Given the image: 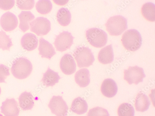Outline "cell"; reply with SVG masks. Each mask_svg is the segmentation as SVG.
Wrapping results in <instances>:
<instances>
[{"label": "cell", "instance_id": "cell-1", "mask_svg": "<svg viewBox=\"0 0 155 116\" xmlns=\"http://www.w3.org/2000/svg\"><path fill=\"white\" fill-rule=\"evenodd\" d=\"M33 69L32 64L26 58H17L13 63L11 71L17 79L22 80L27 78L31 73Z\"/></svg>", "mask_w": 155, "mask_h": 116}, {"label": "cell", "instance_id": "cell-2", "mask_svg": "<svg viewBox=\"0 0 155 116\" xmlns=\"http://www.w3.org/2000/svg\"><path fill=\"white\" fill-rule=\"evenodd\" d=\"M121 41L123 46L127 50L135 51L140 47L143 39L138 31L136 29H130L123 34Z\"/></svg>", "mask_w": 155, "mask_h": 116}, {"label": "cell", "instance_id": "cell-3", "mask_svg": "<svg viewBox=\"0 0 155 116\" xmlns=\"http://www.w3.org/2000/svg\"><path fill=\"white\" fill-rule=\"evenodd\" d=\"M107 30L112 36L121 34L127 29V19L121 15H117L110 18L105 24Z\"/></svg>", "mask_w": 155, "mask_h": 116}, {"label": "cell", "instance_id": "cell-4", "mask_svg": "<svg viewBox=\"0 0 155 116\" xmlns=\"http://www.w3.org/2000/svg\"><path fill=\"white\" fill-rule=\"evenodd\" d=\"M80 68L88 67L92 65L95 59L91 50L88 47H77L73 54Z\"/></svg>", "mask_w": 155, "mask_h": 116}, {"label": "cell", "instance_id": "cell-5", "mask_svg": "<svg viewBox=\"0 0 155 116\" xmlns=\"http://www.w3.org/2000/svg\"><path fill=\"white\" fill-rule=\"evenodd\" d=\"M86 36L89 43L96 47H103L107 42V34L104 31L98 28L88 29L86 32Z\"/></svg>", "mask_w": 155, "mask_h": 116}, {"label": "cell", "instance_id": "cell-6", "mask_svg": "<svg viewBox=\"0 0 155 116\" xmlns=\"http://www.w3.org/2000/svg\"><path fill=\"white\" fill-rule=\"evenodd\" d=\"M124 80L130 85H137L143 82L146 77L143 69L137 66L129 67L127 69L124 70Z\"/></svg>", "mask_w": 155, "mask_h": 116}, {"label": "cell", "instance_id": "cell-7", "mask_svg": "<svg viewBox=\"0 0 155 116\" xmlns=\"http://www.w3.org/2000/svg\"><path fill=\"white\" fill-rule=\"evenodd\" d=\"M48 107L51 113L56 116H67V115L68 107L61 96H53L50 100Z\"/></svg>", "mask_w": 155, "mask_h": 116}, {"label": "cell", "instance_id": "cell-8", "mask_svg": "<svg viewBox=\"0 0 155 116\" xmlns=\"http://www.w3.org/2000/svg\"><path fill=\"white\" fill-rule=\"evenodd\" d=\"M51 24L47 18L38 17L30 23L31 31L38 36L46 35L51 30Z\"/></svg>", "mask_w": 155, "mask_h": 116}, {"label": "cell", "instance_id": "cell-9", "mask_svg": "<svg viewBox=\"0 0 155 116\" xmlns=\"http://www.w3.org/2000/svg\"><path fill=\"white\" fill-rule=\"evenodd\" d=\"M74 37L68 31H63L57 36L54 43L57 50L63 52L70 49L73 44Z\"/></svg>", "mask_w": 155, "mask_h": 116}, {"label": "cell", "instance_id": "cell-10", "mask_svg": "<svg viewBox=\"0 0 155 116\" xmlns=\"http://www.w3.org/2000/svg\"><path fill=\"white\" fill-rule=\"evenodd\" d=\"M0 23L4 31L10 32L17 27L18 22L16 16L12 13L8 11L2 16L0 20Z\"/></svg>", "mask_w": 155, "mask_h": 116}, {"label": "cell", "instance_id": "cell-11", "mask_svg": "<svg viewBox=\"0 0 155 116\" xmlns=\"http://www.w3.org/2000/svg\"><path fill=\"white\" fill-rule=\"evenodd\" d=\"M1 112L5 116H18L20 110L17 102L14 98H7L2 103Z\"/></svg>", "mask_w": 155, "mask_h": 116}, {"label": "cell", "instance_id": "cell-12", "mask_svg": "<svg viewBox=\"0 0 155 116\" xmlns=\"http://www.w3.org/2000/svg\"><path fill=\"white\" fill-rule=\"evenodd\" d=\"M60 67L62 72L66 75H71L75 72L76 63L71 55L66 54L62 57L60 62Z\"/></svg>", "mask_w": 155, "mask_h": 116}, {"label": "cell", "instance_id": "cell-13", "mask_svg": "<svg viewBox=\"0 0 155 116\" xmlns=\"http://www.w3.org/2000/svg\"><path fill=\"white\" fill-rule=\"evenodd\" d=\"M101 91L102 94L105 97L112 98L117 94L118 87L115 81L112 79H108L103 82Z\"/></svg>", "mask_w": 155, "mask_h": 116}, {"label": "cell", "instance_id": "cell-14", "mask_svg": "<svg viewBox=\"0 0 155 116\" xmlns=\"http://www.w3.org/2000/svg\"><path fill=\"white\" fill-rule=\"evenodd\" d=\"M39 55L43 58H46L50 60L56 54L55 49L52 44L46 41L43 37L40 40V45L38 48Z\"/></svg>", "mask_w": 155, "mask_h": 116}, {"label": "cell", "instance_id": "cell-15", "mask_svg": "<svg viewBox=\"0 0 155 116\" xmlns=\"http://www.w3.org/2000/svg\"><path fill=\"white\" fill-rule=\"evenodd\" d=\"M38 40L34 34L28 33L24 34L21 40V44L23 49L28 51L35 49L37 47Z\"/></svg>", "mask_w": 155, "mask_h": 116}, {"label": "cell", "instance_id": "cell-16", "mask_svg": "<svg viewBox=\"0 0 155 116\" xmlns=\"http://www.w3.org/2000/svg\"><path fill=\"white\" fill-rule=\"evenodd\" d=\"M98 60L101 63L106 64L112 62L114 60V54L112 44L102 49L98 55Z\"/></svg>", "mask_w": 155, "mask_h": 116}, {"label": "cell", "instance_id": "cell-17", "mask_svg": "<svg viewBox=\"0 0 155 116\" xmlns=\"http://www.w3.org/2000/svg\"><path fill=\"white\" fill-rule=\"evenodd\" d=\"M20 20L19 28L23 32L30 29V24L35 18L34 15L29 11H22L18 16Z\"/></svg>", "mask_w": 155, "mask_h": 116}, {"label": "cell", "instance_id": "cell-18", "mask_svg": "<svg viewBox=\"0 0 155 116\" xmlns=\"http://www.w3.org/2000/svg\"><path fill=\"white\" fill-rule=\"evenodd\" d=\"M76 83L80 87L87 86L90 82V72L87 69H82L78 71L75 75Z\"/></svg>", "mask_w": 155, "mask_h": 116}, {"label": "cell", "instance_id": "cell-19", "mask_svg": "<svg viewBox=\"0 0 155 116\" xmlns=\"http://www.w3.org/2000/svg\"><path fill=\"white\" fill-rule=\"evenodd\" d=\"M61 77L58 72L48 68L45 73L43 74L41 82L47 87L53 86L59 82Z\"/></svg>", "mask_w": 155, "mask_h": 116}, {"label": "cell", "instance_id": "cell-20", "mask_svg": "<svg viewBox=\"0 0 155 116\" xmlns=\"http://www.w3.org/2000/svg\"><path fill=\"white\" fill-rule=\"evenodd\" d=\"M19 106L24 111L31 110L34 105L33 97L30 92L22 93L19 98Z\"/></svg>", "mask_w": 155, "mask_h": 116}, {"label": "cell", "instance_id": "cell-21", "mask_svg": "<svg viewBox=\"0 0 155 116\" xmlns=\"http://www.w3.org/2000/svg\"><path fill=\"white\" fill-rule=\"evenodd\" d=\"M151 105L148 97L143 93L139 94L136 98L135 107L137 111L144 112L147 111Z\"/></svg>", "mask_w": 155, "mask_h": 116}, {"label": "cell", "instance_id": "cell-22", "mask_svg": "<svg viewBox=\"0 0 155 116\" xmlns=\"http://www.w3.org/2000/svg\"><path fill=\"white\" fill-rule=\"evenodd\" d=\"M88 106L86 101L80 97L75 98L73 101L71 108L73 112L79 115L87 112Z\"/></svg>", "mask_w": 155, "mask_h": 116}, {"label": "cell", "instance_id": "cell-23", "mask_svg": "<svg viewBox=\"0 0 155 116\" xmlns=\"http://www.w3.org/2000/svg\"><path fill=\"white\" fill-rule=\"evenodd\" d=\"M57 18L59 23L63 27L68 25L71 21V16L69 10L67 8H62L58 11Z\"/></svg>", "mask_w": 155, "mask_h": 116}, {"label": "cell", "instance_id": "cell-24", "mask_svg": "<svg viewBox=\"0 0 155 116\" xmlns=\"http://www.w3.org/2000/svg\"><path fill=\"white\" fill-rule=\"evenodd\" d=\"M141 13L144 17L148 21H155V5L150 2L145 3L142 6Z\"/></svg>", "mask_w": 155, "mask_h": 116}, {"label": "cell", "instance_id": "cell-25", "mask_svg": "<svg viewBox=\"0 0 155 116\" xmlns=\"http://www.w3.org/2000/svg\"><path fill=\"white\" fill-rule=\"evenodd\" d=\"M35 7L38 13L45 15L49 13L52 10L53 5L49 0H41L37 3Z\"/></svg>", "mask_w": 155, "mask_h": 116}, {"label": "cell", "instance_id": "cell-26", "mask_svg": "<svg viewBox=\"0 0 155 116\" xmlns=\"http://www.w3.org/2000/svg\"><path fill=\"white\" fill-rule=\"evenodd\" d=\"M135 109L133 107L127 103H123L118 109L119 116H134Z\"/></svg>", "mask_w": 155, "mask_h": 116}, {"label": "cell", "instance_id": "cell-27", "mask_svg": "<svg viewBox=\"0 0 155 116\" xmlns=\"http://www.w3.org/2000/svg\"><path fill=\"white\" fill-rule=\"evenodd\" d=\"M13 46L11 39L3 31H0V49L3 50H9Z\"/></svg>", "mask_w": 155, "mask_h": 116}, {"label": "cell", "instance_id": "cell-28", "mask_svg": "<svg viewBox=\"0 0 155 116\" xmlns=\"http://www.w3.org/2000/svg\"><path fill=\"white\" fill-rule=\"evenodd\" d=\"M87 116H110V115L106 109L97 107L90 109Z\"/></svg>", "mask_w": 155, "mask_h": 116}, {"label": "cell", "instance_id": "cell-29", "mask_svg": "<svg viewBox=\"0 0 155 116\" xmlns=\"http://www.w3.org/2000/svg\"><path fill=\"white\" fill-rule=\"evenodd\" d=\"M16 2L18 7L21 10H31L34 8L35 4L34 0H18Z\"/></svg>", "mask_w": 155, "mask_h": 116}, {"label": "cell", "instance_id": "cell-30", "mask_svg": "<svg viewBox=\"0 0 155 116\" xmlns=\"http://www.w3.org/2000/svg\"><path fill=\"white\" fill-rule=\"evenodd\" d=\"M10 75L9 69L3 64H0V83H5V80Z\"/></svg>", "mask_w": 155, "mask_h": 116}, {"label": "cell", "instance_id": "cell-31", "mask_svg": "<svg viewBox=\"0 0 155 116\" xmlns=\"http://www.w3.org/2000/svg\"><path fill=\"white\" fill-rule=\"evenodd\" d=\"M14 0L10 1H0V8L4 10H10L15 5Z\"/></svg>", "mask_w": 155, "mask_h": 116}, {"label": "cell", "instance_id": "cell-32", "mask_svg": "<svg viewBox=\"0 0 155 116\" xmlns=\"http://www.w3.org/2000/svg\"><path fill=\"white\" fill-rule=\"evenodd\" d=\"M54 2L56 4L59 5H64L68 2L69 1H54Z\"/></svg>", "mask_w": 155, "mask_h": 116}, {"label": "cell", "instance_id": "cell-33", "mask_svg": "<svg viewBox=\"0 0 155 116\" xmlns=\"http://www.w3.org/2000/svg\"><path fill=\"white\" fill-rule=\"evenodd\" d=\"M1 87H0V95H1Z\"/></svg>", "mask_w": 155, "mask_h": 116}, {"label": "cell", "instance_id": "cell-34", "mask_svg": "<svg viewBox=\"0 0 155 116\" xmlns=\"http://www.w3.org/2000/svg\"><path fill=\"white\" fill-rule=\"evenodd\" d=\"M0 116H3L2 114H0Z\"/></svg>", "mask_w": 155, "mask_h": 116}]
</instances>
